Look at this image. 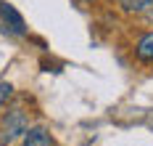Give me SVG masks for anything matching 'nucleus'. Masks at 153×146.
I'll list each match as a JSON object with an SVG mask.
<instances>
[{"label": "nucleus", "instance_id": "0eeeda50", "mask_svg": "<svg viewBox=\"0 0 153 146\" xmlns=\"http://www.w3.org/2000/svg\"><path fill=\"white\" fill-rule=\"evenodd\" d=\"M79 3H85V5H90V3H95V0H79Z\"/></svg>", "mask_w": 153, "mask_h": 146}, {"label": "nucleus", "instance_id": "6e6552de", "mask_svg": "<svg viewBox=\"0 0 153 146\" xmlns=\"http://www.w3.org/2000/svg\"><path fill=\"white\" fill-rule=\"evenodd\" d=\"M0 146H5V144H0Z\"/></svg>", "mask_w": 153, "mask_h": 146}, {"label": "nucleus", "instance_id": "7ed1b4c3", "mask_svg": "<svg viewBox=\"0 0 153 146\" xmlns=\"http://www.w3.org/2000/svg\"><path fill=\"white\" fill-rule=\"evenodd\" d=\"M21 146H56L53 135L48 133V128L42 125H34V128H27V133L21 135Z\"/></svg>", "mask_w": 153, "mask_h": 146}, {"label": "nucleus", "instance_id": "39448f33", "mask_svg": "<svg viewBox=\"0 0 153 146\" xmlns=\"http://www.w3.org/2000/svg\"><path fill=\"white\" fill-rule=\"evenodd\" d=\"M116 3L127 14H145V11L153 8V0H116Z\"/></svg>", "mask_w": 153, "mask_h": 146}, {"label": "nucleus", "instance_id": "20e7f679", "mask_svg": "<svg viewBox=\"0 0 153 146\" xmlns=\"http://www.w3.org/2000/svg\"><path fill=\"white\" fill-rule=\"evenodd\" d=\"M135 56L143 64H153V32H145L135 43Z\"/></svg>", "mask_w": 153, "mask_h": 146}, {"label": "nucleus", "instance_id": "f03ea898", "mask_svg": "<svg viewBox=\"0 0 153 146\" xmlns=\"http://www.w3.org/2000/svg\"><path fill=\"white\" fill-rule=\"evenodd\" d=\"M0 29L5 35H11V37H24L27 35L24 16L16 11L11 3H5V0H0Z\"/></svg>", "mask_w": 153, "mask_h": 146}, {"label": "nucleus", "instance_id": "f257e3e1", "mask_svg": "<svg viewBox=\"0 0 153 146\" xmlns=\"http://www.w3.org/2000/svg\"><path fill=\"white\" fill-rule=\"evenodd\" d=\"M29 128V114L24 109H8V112L0 117V144H13L16 138H21Z\"/></svg>", "mask_w": 153, "mask_h": 146}, {"label": "nucleus", "instance_id": "423d86ee", "mask_svg": "<svg viewBox=\"0 0 153 146\" xmlns=\"http://www.w3.org/2000/svg\"><path fill=\"white\" fill-rule=\"evenodd\" d=\"M11 96H13V85L5 82V80H0V109L11 101Z\"/></svg>", "mask_w": 153, "mask_h": 146}]
</instances>
